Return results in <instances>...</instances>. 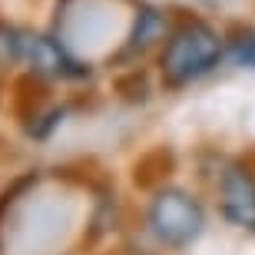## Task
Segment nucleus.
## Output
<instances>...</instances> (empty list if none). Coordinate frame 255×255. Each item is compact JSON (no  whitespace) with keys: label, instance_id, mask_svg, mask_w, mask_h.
Listing matches in <instances>:
<instances>
[{"label":"nucleus","instance_id":"f257e3e1","mask_svg":"<svg viewBox=\"0 0 255 255\" xmlns=\"http://www.w3.org/2000/svg\"><path fill=\"white\" fill-rule=\"evenodd\" d=\"M222 37L216 30L202 23V20H189L179 30H172L166 40V50L159 57L162 80L169 86H186L196 76L209 73L212 66L222 60Z\"/></svg>","mask_w":255,"mask_h":255},{"label":"nucleus","instance_id":"f03ea898","mask_svg":"<svg viewBox=\"0 0 255 255\" xmlns=\"http://www.w3.org/2000/svg\"><path fill=\"white\" fill-rule=\"evenodd\" d=\"M202 226H206L202 206L186 189H162L149 202V229L156 232L159 242L172 249H182L192 239H199Z\"/></svg>","mask_w":255,"mask_h":255},{"label":"nucleus","instance_id":"7ed1b4c3","mask_svg":"<svg viewBox=\"0 0 255 255\" xmlns=\"http://www.w3.org/2000/svg\"><path fill=\"white\" fill-rule=\"evenodd\" d=\"M20 60H23L33 73L50 76V80H70V76L86 73L57 40L43 37V33H20Z\"/></svg>","mask_w":255,"mask_h":255},{"label":"nucleus","instance_id":"20e7f679","mask_svg":"<svg viewBox=\"0 0 255 255\" xmlns=\"http://www.w3.org/2000/svg\"><path fill=\"white\" fill-rule=\"evenodd\" d=\"M219 206L222 216L236 229L255 232V176L242 166H229L219 182Z\"/></svg>","mask_w":255,"mask_h":255},{"label":"nucleus","instance_id":"39448f33","mask_svg":"<svg viewBox=\"0 0 255 255\" xmlns=\"http://www.w3.org/2000/svg\"><path fill=\"white\" fill-rule=\"evenodd\" d=\"M20 60V30L0 23V63H17Z\"/></svg>","mask_w":255,"mask_h":255}]
</instances>
